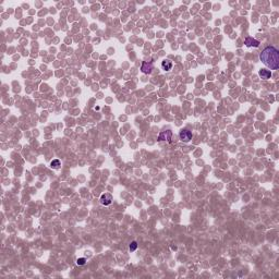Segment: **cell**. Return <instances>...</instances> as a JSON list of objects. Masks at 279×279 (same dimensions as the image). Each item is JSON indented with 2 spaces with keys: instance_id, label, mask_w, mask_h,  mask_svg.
<instances>
[{
  "instance_id": "obj_1",
  "label": "cell",
  "mask_w": 279,
  "mask_h": 279,
  "mask_svg": "<svg viewBox=\"0 0 279 279\" xmlns=\"http://www.w3.org/2000/svg\"><path fill=\"white\" fill-rule=\"evenodd\" d=\"M260 59L271 70H278L279 68V51L276 47L267 46L262 50Z\"/></svg>"
},
{
  "instance_id": "obj_2",
  "label": "cell",
  "mask_w": 279,
  "mask_h": 279,
  "mask_svg": "<svg viewBox=\"0 0 279 279\" xmlns=\"http://www.w3.org/2000/svg\"><path fill=\"white\" fill-rule=\"evenodd\" d=\"M171 138H172V131H171V130H166V131H161V133H159L158 138H157V141L170 143Z\"/></svg>"
},
{
  "instance_id": "obj_3",
  "label": "cell",
  "mask_w": 279,
  "mask_h": 279,
  "mask_svg": "<svg viewBox=\"0 0 279 279\" xmlns=\"http://www.w3.org/2000/svg\"><path fill=\"white\" fill-rule=\"evenodd\" d=\"M179 138L182 142L187 143V142H190L192 140V132L189 131V130H187V129L181 130V131H180V133H179Z\"/></svg>"
},
{
  "instance_id": "obj_4",
  "label": "cell",
  "mask_w": 279,
  "mask_h": 279,
  "mask_svg": "<svg viewBox=\"0 0 279 279\" xmlns=\"http://www.w3.org/2000/svg\"><path fill=\"white\" fill-rule=\"evenodd\" d=\"M99 201L103 205L108 206V205H110L111 202H113V195H111L110 193H104V194H102Z\"/></svg>"
},
{
  "instance_id": "obj_5",
  "label": "cell",
  "mask_w": 279,
  "mask_h": 279,
  "mask_svg": "<svg viewBox=\"0 0 279 279\" xmlns=\"http://www.w3.org/2000/svg\"><path fill=\"white\" fill-rule=\"evenodd\" d=\"M153 70V63L152 62H147V61H143L141 66V71L144 73V74H150Z\"/></svg>"
},
{
  "instance_id": "obj_6",
  "label": "cell",
  "mask_w": 279,
  "mask_h": 279,
  "mask_svg": "<svg viewBox=\"0 0 279 279\" xmlns=\"http://www.w3.org/2000/svg\"><path fill=\"white\" fill-rule=\"evenodd\" d=\"M244 44H245L248 47H255L256 48V47L260 46V42H258L257 39H255V38L250 37V36L245 38V40H244Z\"/></svg>"
},
{
  "instance_id": "obj_7",
  "label": "cell",
  "mask_w": 279,
  "mask_h": 279,
  "mask_svg": "<svg viewBox=\"0 0 279 279\" xmlns=\"http://www.w3.org/2000/svg\"><path fill=\"white\" fill-rule=\"evenodd\" d=\"M258 75L262 77L263 80H269L273 75L271 70H266V69H261L258 71Z\"/></svg>"
},
{
  "instance_id": "obj_8",
  "label": "cell",
  "mask_w": 279,
  "mask_h": 279,
  "mask_svg": "<svg viewBox=\"0 0 279 279\" xmlns=\"http://www.w3.org/2000/svg\"><path fill=\"white\" fill-rule=\"evenodd\" d=\"M161 68H163V70L165 71H170L172 69V61L164 60L163 62H161Z\"/></svg>"
},
{
  "instance_id": "obj_9",
  "label": "cell",
  "mask_w": 279,
  "mask_h": 279,
  "mask_svg": "<svg viewBox=\"0 0 279 279\" xmlns=\"http://www.w3.org/2000/svg\"><path fill=\"white\" fill-rule=\"evenodd\" d=\"M60 166H61V163H60V161H59V159H54V161L50 163V167H51V168H54V169H59V168H60Z\"/></svg>"
},
{
  "instance_id": "obj_10",
  "label": "cell",
  "mask_w": 279,
  "mask_h": 279,
  "mask_svg": "<svg viewBox=\"0 0 279 279\" xmlns=\"http://www.w3.org/2000/svg\"><path fill=\"white\" fill-rule=\"evenodd\" d=\"M129 249H130V251H131V252H134V251L138 249V242H136V241H132L131 244L129 245Z\"/></svg>"
},
{
  "instance_id": "obj_11",
  "label": "cell",
  "mask_w": 279,
  "mask_h": 279,
  "mask_svg": "<svg viewBox=\"0 0 279 279\" xmlns=\"http://www.w3.org/2000/svg\"><path fill=\"white\" fill-rule=\"evenodd\" d=\"M76 264L79 265V266H83V265L86 264V260L84 257H80L76 260Z\"/></svg>"
}]
</instances>
